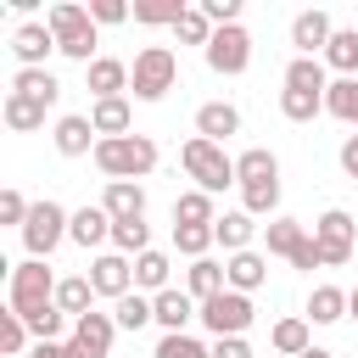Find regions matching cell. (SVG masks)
<instances>
[{"label": "cell", "instance_id": "cell-7", "mask_svg": "<svg viewBox=\"0 0 358 358\" xmlns=\"http://www.w3.org/2000/svg\"><path fill=\"white\" fill-rule=\"evenodd\" d=\"M173 84H179V56L168 45H145L129 67V95L134 101H162Z\"/></svg>", "mask_w": 358, "mask_h": 358}, {"label": "cell", "instance_id": "cell-4", "mask_svg": "<svg viewBox=\"0 0 358 358\" xmlns=\"http://www.w3.org/2000/svg\"><path fill=\"white\" fill-rule=\"evenodd\" d=\"M45 22H50L62 56H73V62H84V67L95 62V17H90V6H78V0H56V6L45 11Z\"/></svg>", "mask_w": 358, "mask_h": 358}, {"label": "cell", "instance_id": "cell-33", "mask_svg": "<svg viewBox=\"0 0 358 358\" xmlns=\"http://www.w3.org/2000/svg\"><path fill=\"white\" fill-rule=\"evenodd\" d=\"M90 302H95V285H90V274H67V280L56 285V308H62L67 319H84V313H90Z\"/></svg>", "mask_w": 358, "mask_h": 358}, {"label": "cell", "instance_id": "cell-2", "mask_svg": "<svg viewBox=\"0 0 358 358\" xmlns=\"http://www.w3.org/2000/svg\"><path fill=\"white\" fill-rule=\"evenodd\" d=\"M95 168L106 173V185H117V179L140 185V179L157 168V140H151V134H117V140H101V145H95Z\"/></svg>", "mask_w": 358, "mask_h": 358}, {"label": "cell", "instance_id": "cell-35", "mask_svg": "<svg viewBox=\"0 0 358 358\" xmlns=\"http://www.w3.org/2000/svg\"><path fill=\"white\" fill-rule=\"evenodd\" d=\"M173 224H218V207L207 190H179L173 196Z\"/></svg>", "mask_w": 358, "mask_h": 358}, {"label": "cell", "instance_id": "cell-10", "mask_svg": "<svg viewBox=\"0 0 358 358\" xmlns=\"http://www.w3.org/2000/svg\"><path fill=\"white\" fill-rule=\"evenodd\" d=\"M196 319L213 330V341H224V336H246L252 319H257V308H252V296H241V291H218L213 302H201Z\"/></svg>", "mask_w": 358, "mask_h": 358}, {"label": "cell", "instance_id": "cell-5", "mask_svg": "<svg viewBox=\"0 0 358 358\" xmlns=\"http://www.w3.org/2000/svg\"><path fill=\"white\" fill-rule=\"evenodd\" d=\"M179 162H185V173L196 179V190H207V196H218V190L235 185V157H229L224 145L201 140V134H190V140L179 145Z\"/></svg>", "mask_w": 358, "mask_h": 358}, {"label": "cell", "instance_id": "cell-12", "mask_svg": "<svg viewBox=\"0 0 358 358\" xmlns=\"http://www.w3.org/2000/svg\"><path fill=\"white\" fill-rule=\"evenodd\" d=\"M112 336H117V319L112 313H84V319H73V358H112Z\"/></svg>", "mask_w": 358, "mask_h": 358}, {"label": "cell", "instance_id": "cell-17", "mask_svg": "<svg viewBox=\"0 0 358 358\" xmlns=\"http://www.w3.org/2000/svg\"><path fill=\"white\" fill-rule=\"evenodd\" d=\"M84 84H90L95 101H112V95L129 90V62H117V56H95V62L84 67Z\"/></svg>", "mask_w": 358, "mask_h": 358}, {"label": "cell", "instance_id": "cell-46", "mask_svg": "<svg viewBox=\"0 0 358 358\" xmlns=\"http://www.w3.org/2000/svg\"><path fill=\"white\" fill-rule=\"evenodd\" d=\"M90 17H95V28H101V22H106V28H112V22H129V17H134V11H129V6H123V0H90Z\"/></svg>", "mask_w": 358, "mask_h": 358}, {"label": "cell", "instance_id": "cell-28", "mask_svg": "<svg viewBox=\"0 0 358 358\" xmlns=\"http://www.w3.org/2000/svg\"><path fill=\"white\" fill-rule=\"evenodd\" d=\"M213 235H218V246L235 257V252H252V235H257V218L252 213H218V224H213Z\"/></svg>", "mask_w": 358, "mask_h": 358}, {"label": "cell", "instance_id": "cell-41", "mask_svg": "<svg viewBox=\"0 0 358 358\" xmlns=\"http://www.w3.org/2000/svg\"><path fill=\"white\" fill-rule=\"evenodd\" d=\"M28 341H34V336H28L22 313H11V308H6V313H0V352H6V358H22V352H28Z\"/></svg>", "mask_w": 358, "mask_h": 358}, {"label": "cell", "instance_id": "cell-3", "mask_svg": "<svg viewBox=\"0 0 358 358\" xmlns=\"http://www.w3.org/2000/svg\"><path fill=\"white\" fill-rule=\"evenodd\" d=\"M56 274H50V263L45 257H28V263H17L11 268V280H6V308L11 313H22V319H39L45 308H56Z\"/></svg>", "mask_w": 358, "mask_h": 358}, {"label": "cell", "instance_id": "cell-16", "mask_svg": "<svg viewBox=\"0 0 358 358\" xmlns=\"http://www.w3.org/2000/svg\"><path fill=\"white\" fill-rule=\"evenodd\" d=\"M50 50H56L50 22H17V28H11V56H17L22 67H45Z\"/></svg>", "mask_w": 358, "mask_h": 358}, {"label": "cell", "instance_id": "cell-50", "mask_svg": "<svg viewBox=\"0 0 358 358\" xmlns=\"http://www.w3.org/2000/svg\"><path fill=\"white\" fill-rule=\"evenodd\" d=\"M347 319H358V285L347 291Z\"/></svg>", "mask_w": 358, "mask_h": 358}, {"label": "cell", "instance_id": "cell-8", "mask_svg": "<svg viewBox=\"0 0 358 358\" xmlns=\"http://www.w3.org/2000/svg\"><path fill=\"white\" fill-rule=\"evenodd\" d=\"M313 246H319L324 268L352 263V252H358V224H352V213H347V207H324V213L313 218Z\"/></svg>", "mask_w": 358, "mask_h": 358}, {"label": "cell", "instance_id": "cell-49", "mask_svg": "<svg viewBox=\"0 0 358 358\" xmlns=\"http://www.w3.org/2000/svg\"><path fill=\"white\" fill-rule=\"evenodd\" d=\"M28 358H73V347H67V341H34Z\"/></svg>", "mask_w": 358, "mask_h": 358}, {"label": "cell", "instance_id": "cell-13", "mask_svg": "<svg viewBox=\"0 0 358 358\" xmlns=\"http://www.w3.org/2000/svg\"><path fill=\"white\" fill-rule=\"evenodd\" d=\"M90 285H95V296H129L134 291V257H123V252H95V263H90Z\"/></svg>", "mask_w": 358, "mask_h": 358}, {"label": "cell", "instance_id": "cell-30", "mask_svg": "<svg viewBox=\"0 0 358 358\" xmlns=\"http://www.w3.org/2000/svg\"><path fill=\"white\" fill-rule=\"evenodd\" d=\"M302 319H308V324H336V319H347V291H341V285H313Z\"/></svg>", "mask_w": 358, "mask_h": 358}, {"label": "cell", "instance_id": "cell-22", "mask_svg": "<svg viewBox=\"0 0 358 358\" xmlns=\"http://www.w3.org/2000/svg\"><path fill=\"white\" fill-rule=\"evenodd\" d=\"M45 101H28V95H17V90H6V101H0V117H6V129L11 134H34V129H45Z\"/></svg>", "mask_w": 358, "mask_h": 358}, {"label": "cell", "instance_id": "cell-43", "mask_svg": "<svg viewBox=\"0 0 358 358\" xmlns=\"http://www.w3.org/2000/svg\"><path fill=\"white\" fill-rule=\"evenodd\" d=\"M185 17V0H168V6H134V22H145V28H173Z\"/></svg>", "mask_w": 358, "mask_h": 358}, {"label": "cell", "instance_id": "cell-31", "mask_svg": "<svg viewBox=\"0 0 358 358\" xmlns=\"http://www.w3.org/2000/svg\"><path fill=\"white\" fill-rule=\"evenodd\" d=\"M324 112H330L336 123L358 129V78H330V90H324Z\"/></svg>", "mask_w": 358, "mask_h": 358}, {"label": "cell", "instance_id": "cell-15", "mask_svg": "<svg viewBox=\"0 0 358 358\" xmlns=\"http://www.w3.org/2000/svg\"><path fill=\"white\" fill-rule=\"evenodd\" d=\"M50 140H56V151H62V157H95V145H101V134H95L90 112H67V117H56Z\"/></svg>", "mask_w": 358, "mask_h": 358}, {"label": "cell", "instance_id": "cell-48", "mask_svg": "<svg viewBox=\"0 0 358 358\" xmlns=\"http://www.w3.org/2000/svg\"><path fill=\"white\" fill-rule=\"evenodd\" d=\"M341 173H347V179H358V129L341 140Z\"/></svg>", "mask_w": 358, "mask_h": 358}, {"label": "cell", "instance_id": "cell-25", "mask_svg": "<svg viewBox=\"0 0 358 358\" xmlns=\"http://www.w3.org/2000/svg\"><path fill=\"white\" fill-rule=\"evenodd\" d=\"M185 291L196 296V308H201V302H213L218 291H229V274H224V263H213V257H196V263L185 268Z\"/></svg>", "mask_w": 358, "mask_h": 358}, {"label": "cell", "instance_id": "cell-29", "mask_svg": "<svg viewBox=\"0 0 358 358\" xmlns=\"http://www.w3.org/2000/svg\"><path fill=\"white\" fill-rule=\"evenodd\" d=\"M168 274H173V257L168 252H140L134 257V291H145V296H157V291H168Z\"/></svg>", "mask_w": 358, "mask_h": 358}, {"label": "cell", "instance_id": "cell-19", "mask_svg": "<svg viewBox=\"0 0 358 358\" xmlns=\"http://www.w3.org/2000/svg\"><path fill=\"white\" fill-rule=\"evenodd\" d=\"M224 274H229V291H241V296H252L263 280H268V252H235V257H224Z\"/></svg>", "mask_w": 358, "mask_h": 358}, {"label": "cell", "instance_id": "cell-42", "mask_svg": "<svg viewBox=\"0 0 358 358\" xmlns=\"http://www.w3.org/2000/svg\"><path fill=\"white\" fill-rule=\"evenodd\" d=\"M151 358H213V347H201L190 330H179V336H162Z\"/></svg>", "mask_w": 358, "mask_h": 358}, {"label": "cell", "instance_id": "cell-9", "mask_svg": "<svg viewBox=\"0 0 358 358\" xmlns=\"http://www.w3.org/2000/svg\"><path fill=\"white\" fill-rule=\"evenodd\" d=\"M67 229H73V213L62 207V201H34V213H28V224H22V246H28V257H50L62 241H67Z\"/></svg>", "mask_w": 358, "mask_h": 358}, {"label": "cell", "instance_id": "cell-37", "mask_svg": "<svg viewBox=\"0 0 358 358\" xmlns=\"http://www.w3.org/2000/svg\"><path fill=\"white\" fill-rule=\"evenodd\" d=\"M112 252H123V257H140V252H151V224H145V218L112 224Z\"/></svg>", "mask_w": 358, "mask_h": 358}, {"label": "cell", "instance_id": "cell-23", "mask_svg": "<svg viewBox=\"0 0 358 358\" xmlns=\"http://www.w3.org/2000/svg\"><path fill=\"white\" fill-rule=\"evenodd\" d=\"M90 123H95V134H101V140H117V134H129V129H134V106H129V95L95 101V106H90Z\"/></svg>", "mask_w": 358, "mask_h": 358}, {"label": "cell", "instance_id": "cell-32", "mask_svg": "<svg viewBox=\"0 0 358 358\" xmlns=\"http://www.w3.org/2000/svg\"><path fill=\"white\" fill-rule=\"evenodd\" d=\"M324 67L336 78H358V28H336V39L324 50Z\"/></svg>", "mask_w": 358, "mask_h": 358}, {"label": "cell", "instance_id": "cell-11", "mask_svg": "<svg viewBox=\"0 0 358 358\" xmlns=\"http://www.w3.org/2000/svg\"><path fill=\"white\" fill-rule=\"evenodd\" d=\"M201 56H207V67H213L218 78H241V73L252 67V34H246L241 22H229V28L213 34V45H207Z\"/></svg>", "mask_w": 358, "mask_h": 358}, {"label": "cell", "instance_id": "cell-51", "mask_svg": "<svg viewBox=\"0 0 358 358\" xmlns=\"http://www.w3.org/2000/svg\"><path fill=\"white\" fill-rule=\"evenodd\" d=\"M302 358H336V352H330V347H308Z\"/></svg>", "mask_w": 358, "mask_h": 358}, {"label": "cell", "instance_id": "cell-18", "mask_svg": "<svg viewBox=\"0 0 358 358\" xmlns=\"http://www.w3.org/2000/svg\"><path fill=\"white\" fill-rule=\"evenodd\" d=\"M196 134L213 140V145H224L229 134H241V112H235L229 101H201V106H196Z\"/></svg>", "mask_w": 358, "mask_h": 358}, {"label": "cell", "instance_id": "cell-45", "mask_svg": "<svg viewBox=\"0 0 358 358\" xmlns=\"http://www.w3.org/2000/svg\"><path fill=\"white\" fill-rule=\"evenodd\" d=\"M201 11H207V22H213V28L241 22V0H201Z\"/></svg>", "mask_w": 358, "mask_h": 358}, {"label": "cell", "instance_id": "cell-39", "mask_svg": "<svg viewBox=\"0 0 358 358\" xmlns=\"http://www.w3.org/2000/svg\"><path fill=\"white\" fill-rule=\"evenodd\" d=\"M324 112V95H302V90H280V117L291 123H313Z\"/></svg>", "mask_w": 358, "mask_h": 358}, {"label": "cell", "instance_id": "cell-1", "mask_svg": "<svg viewBox=\"0 0 358 358\" xmlns=\"http://www.w3.org/2000/svg\"><path fill=\"white\" fill-rule=\"evenodd\" d=\"M235 190H241V213L280 218V157L263 145H246L235 157Z\"/></svg>", "mask_w": 358, "mask_h": 358}, {"label": "cell", "instance_id": "cell-6", "mask_svg": "<svg viewBox=\"0 0 358 358\" xmlns=\"http://www.w3.org/2000/svg\"><path fill=\"white\" fill-rule=\"evenodd\" d=\"M263 252H268V257H285L291 268H308V274H313V268H324V257H319V246H313L308 224H302V218H285V213L263 224Z\"/></svg>", "mask_w": 358, "mask_h": 358}, {"label": "cell", "instance_id": "cell-34", "mask_svg": "<svg viewBox=\"0 0 358 358\" xmlns=\"http://www.w3.org/2000/svg\"><path fill=\"white\" fill-rule=\"evenodd\" d=\"M268 341H274V352H285V358H302V352L313 347V336H308V319H302V313L280 319V324L268 330Z\"/></svg>", "mask_w": 358, "mask_h": 358}, {"label": "cell", "instance_id": "cell-47", "mask_svg": "<svg viewBox=\"0 0 358 358\" xmlns=\"http://www.w3.org/2000/svg\"><path fill=\"white\" fill-rule=\"evenodd\" d=\"M213 358H252V347H246V336H224V341H213Z\"/></svg>", "mask_w": 358, "mask_h": 358}, {"label": "cell", "instance_id": "cell-14", "mask_svg": "<svg viewBox=\"0 0 358 358\" xmlns=\"http://www.w3.org/2000/svg\"><path fill=\"white\" fill-rule=\"evenodd\" d=\"M330 39H336V22H330V11H296L291 17V45H296V56H319L324 62V50H330Z\"/></svg>", "mask_w": 358, "mask_h": 358}, {"label": "cell", "instance_id": "cell-36", "mask_svg": "<svg viewBox=\"0 0 358 358\" xmlns=\"http://www.w3.org/2000/svg\"><path fill=\"white\" fill-rule=\"evenodd\" d=\"M112 319H117V330H140V324H157V308H151L145 291H129V296L112 302Z\"/></svg>", "mask_w": 358, "mask_h": 358}, {"label": "cell", "instance_id": "cell-24", "mask_svg": "<svg viewBox=\"0 0 358 358\" xmlns=\"http://www.w3.org/2000/svg\"><path fill=\"white\" fill-rule=\"evenodd\" d=\"M67 241L84 246V252H90V246H106V241H112V218H106V207H101V201H95V207H78Z\"/></svg>", "mask_w": 358, "mask_h": 358}, {"label": "cell", "instance_id": "cell-20", "mask_svg": "<svg viewBox=\"0 0 358 358\" xmlns=\"http://www.w3.org/2000/svg\"><path fill=\"white\" fill-rule=\"evenodd\" d=\"M151 308H157L162 336H179V330L201 313V308H196V296H190V291H173V285H168V291H157V296H151Z\"/></svg>", "mask_w": 358, "mask_h": 358}, {"label": "cell", "instance_id": "cell-26", "mask_svg": "<svg viewBox=\"0 0 358 358\" xmlns=\"http://www.w3.org/2000/svg\"><path fill=\"white\" fill-rule=\"evenodd\" d=\"M285 90L324 95V90H330V67H324L319 56H291V62H285Z\"/></svg>", "mask_w": 358, "mask_h": 358}, {"label": "cell", "instance_id": "cell-21", "mask_svg": "<svg viewBox=\"0 0 358 358\" xmlns=\"http://www.w3.org/2000/svg\"><path fill=\"white\" fill-rule=\"evenodd\" d=\"M101 207H106V218H112V224L145 218V185H129V179H117V185H106V190H101Z\"/></svg>", "mask_w": 358, "mask_h": 358}, {"label": "cell", "instance_id": "cell-40", "mask_svg": "<svg viewBox=\"0 0 358 358\" xmlns=\"http://www.w3.org/2000/svg\"><path fill=\"white\" fill-rule=\"evenodd\" d=\"M218 235H213V224H173V246L196 263V257H207V246H213Z\"/></svg>", "mask_w": 358, "mask_h": 358}, {"label": "cell", "instance_id": "cell-38", "mask_svg": "<svg viewBox=\"0 0 358 358\" xmlns=\"http://www.w3.org/2000/svg\"><path fill=\"white\" fill-rule=\"evenodd\" d=\"M213 34H218V28L207 22V11H201V6H185V17L173 22V39H185V45H201V50L213 45Z\"/></svg>", "mask_w": 358, "mask_h": 358}, {"label": "cell", "instance_id": "cell-27", "mask_svg": "<svg viewBox=\"0 0 358 358\" xmlns=\"http://www.w3.org/2000/svg\"><path fill=\"white\" fill-rule=\"evenodd\" d=\"M11 90H17V95H28V101H45V106H56V101H62V78H56L50 67H17Z\"/></svg>", "mask_w": 358, "mask_h": 358}, {"label": "cell", "instance_id": "cell-44", "mask_svg": "<svg viewBox=\"0 0 358 358\" xmlns=\"http://www.w3.org/2000/svg\"><path fill=\"white\" fill-rule=\"evenodd\" d=\"M28 213H34V201L22 196V190H0V224H28Z\"/></svg>", "mask_w": 358, "mask_h": 358}]
</instances>
